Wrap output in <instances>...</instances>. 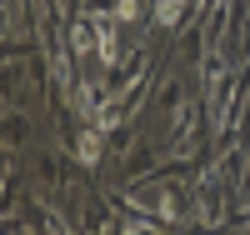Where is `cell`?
<instances>
[{"label":"cell","instance_id":"277c9868","mask_svg":"<svg viewBox=\"0 0 250 235\" xmlns=\"http://www.w3.org/2000/svg\"><path fill=\"white\" fill-rule=\"evenodd\" d=\"M115 20H120V25L140 20V5H135V0H115Z\"/></svg>","mask_w":250,"mask_h":235},{"label":"cell","instance_id":"3957f363","mask_svg":"<svg viewBox=\"0 0 250 235\" xmlns=\"http://www.w3.org/2000/svg\"><path fill=\"white\" fill-rule=\"evenodd\" d=\"M100 135H105L100 125H95V130H85V135H80V160H95V155H100Z\"/></svg>","mask_w":250,"mask_h":235},{"label":"cell","instance_id":"6da1fadb","mask_svg":"<svg viewBox=\"0 0 250 235\" xmlns=\"http://www.w3.org/2000/svg\"><path fill=\"white\" fill-rule=\"evenodd\" d=\"M90 20H95V55H100V65H105V70H115L120 60H125L120 40H115V10L90 5Z\"/></svg>","mask_w":250,"mask_h":235},{"label":"cell","instance_id":"7a4b0ae2","mask_svg":"<svg viewBox=\"0 0 250 235\" xmlns=\"http://www.w3.org/2000/svg\"><path fill=\"white\" fill-rule=\"evenodd\" d=\"M185 10H190V0H155V20L160 25H180Z\"/></svg>","mask_w":250,"mask_h":235}]
</instances>
